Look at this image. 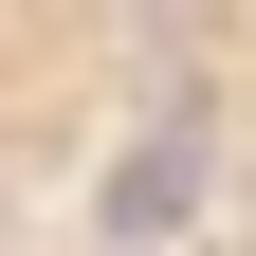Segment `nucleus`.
<instances>
[{
    "label": "nucleus",
    "mask_w": 256,
    "mask_h": 256,
    "mask_svg": "<svg viewBox=\"0 0 256 256\" xmlns=\"http://www.w3.org/2000/svg\"><path fill=\"white\" fill-rule=\"evenodd\" d=\"M202 202H220V128H202V110H146V128L110 146V183H92V238H110V256H183Z\"/></svg>",
    "instance_id": "nucleus-1"
}]
</instances>
